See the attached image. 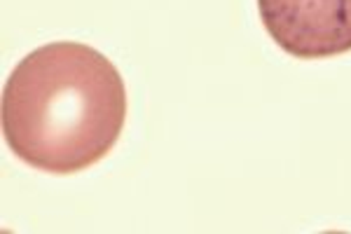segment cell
<instances>
[{"mask_svg":"<svg viewBox=\"0 0 351 234\" xmlns=\"http://www.w3.org/2000/svg\"><path fill=\"white\" fill-rule=\"evenodd\" d=\"M3 139L28 167L77 174L99 164L127 122V87L115 64L84 43H49L26 54L3 87Z\"/></svg>","mask_w":351,"mask_h":234,"instance_id":"obj_1","label":"cell"},{"mask_svg":"<svg viewBox=\"0 0 351 234\" xmlns=\"http://www.w3.org/2000/svg\"><path fill=\"white\" fill-rule=\"evenodd\" d=\"M269 38L295 59L351 52V0H258Z\"/></svg>","mask_w":351,"mask_h":234,"instance_id":"obj_2","label":"cell"}]
</instances>
